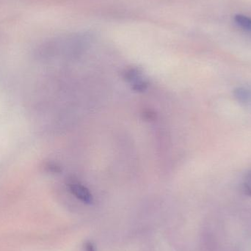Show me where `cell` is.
<instances>
[{"mask_svg":"<svg viewBox=\"0 0 251 251\" xmlns=\"http://www.w3.org/2000/svg\"><path fill=\"white\" fill-rule=\"evenodd\" d=\"M68 187L71 193L83 203H91L93 202V196L90 190L83 184L75 179H71L68 183Z\"/></svg>","mask_w":251,"mask_h":251,"instance_id":"1","label":"cell"},{"mask_svg":"<svg viewBox=\"0 0 251 251\" xmlns=\"http://www.w3.org/2000/svg\"><path fill=\"white\" fill-rule=\"evenodd\" d=\"M236 23L246 30L251 31V19L243 15H236L234 17Z\"/></svg>","mask_w":251,"mask_h":251,"instance_id":"2","label":"cell"},{"mask_svg":"<svg viewBox=\"0 0 251 251\" xmlns=\"http://www.w3.org/2000/svg\"><path fill=\"white\" fill-rule=\"evenodd\" d=\"M243 188L246 194L251 196V171L246 174L244 183H243Z\"/></svg>","mask_w":251,"mask_h":251,"instance_id":"3","label":"cell"},{"mask_svg":"<svg viewBox=\"0 0 251 251\" xmlns=\"http://www.w3.org/2000/svg\"><path fill=\"white\" fill-rule=\"evenodd\" d=\"M86 249L88 251H96L94 246H93L92 244H91V243H88V244L87 245Z\"/></svg>","mask_w":251,"mask_h":251,"instance_id":"4","label":"cell"}]
</instances>
